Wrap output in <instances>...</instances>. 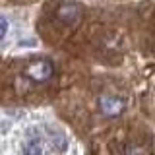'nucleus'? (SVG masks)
Returning a JSON list of instances; mask_svg holds the SVG:
<instances>
[{
  "mask_svg": "<svg viewBox=\"0 0 155 155\" xmlns=\"http://www.w3.org/2000/svg\"><path fill=\"white\" fill-rule=\"evenodd\" d=\"M21 74L25 80L33 81V84H47L54 76V64L48 58H33L23 66Z\"/></svg>",
  "mask_w": 155,
  "mask_h": 155,
  "instance_id": "nucleus-1",
  "label": "nucleus"
},
{
  "mask_svg": "<svg viewBox=\"0 0 155 155\" xmlns=\"http://www.w3.org/2000/svg\"><path fill=\"white\" fill-rule=\"evenodd\" d=\"M99 113L107 118H116L126 110V101L118 95H101L97 101Z\"/></svg>",
  "mask_w": 155,
  "mask_h": 155,
  "instance_id": "nucleus-2",
  "label": "nucleus"
},
{
  "mask_svg": "<svg viewBox=\"0 0 155 155\" xmlns=\"http://www.w3.org/2000/svg\"><path fill=\"white\" fill-rule=\"evenodd\" d=\"M56 19L62 21L64 25H74L78 19H80V6L74 4V2H66V4H62V6H58Z\"/></svg>",
  "mask_w": 155,
  "mask_h": 155,
  "instance_id": "nucleus-3",
  "label": "nucleus"
},
{
  "mask_svg": "<svg viewBox=\"0 0 155 155\" xmlns=\"http://www.w3.org/2000/svg\"><path fill=\"white\" fill-rule=\"evenodd\" d=\"M23 155H43V142L33 136L23 142Z\"/></svg>",
  "mask_w": 155,
  "mask_h": 155,
  "instance_id": "nucleus-4",
  "label": "nucleus"
},
{
  "mask_svg": "<svg viewBox=\"0 0 155 155\" xmlns=\"http://www.w3.org/2000/svg\"><path fill=\"white\" fill-rule=\"evenodd\" d=\"M51 134H52V142L56 143V149L66 151V140H64V136L58 134V132H54V130H51Z\"/></svg>",
  "mask_w": 155,
  "mask_h": 155,
  "instance_id": "nucleus-5",
  "label": "nucleus"
},
{
  "mask_svg": "<svg viewBox=\"0 0 155 155\" xmlns=\"http://www.w3.org/2000/svg\"><path fill=\"white\" fill-rule=\"evenodd\" d=\"M8 29H10V23L4 16H0V41H4V37L8 35Z\"/></svg>",
  "mask_w": 155,
  "mask_h": 155,
  "instance_id": "nucleus-6",
  "label": "nucleus"
},
{
  "mask_svg": "<svg viewBox=\"0 0 155 155\" xmlns=\"http://www.w3.org/2000/svg\"><path fill=\"white\" fill-rule=\"evenodd\" d=\"M124 155H143V149L140 147V145H134V143H130V145H126V149H124Z\"/></svg>",
  "mask_w": 155,
  "mask_h": 155,
  "instance_id": "nucleus-7",
  "label": "nucleus"
}]
</instances>
